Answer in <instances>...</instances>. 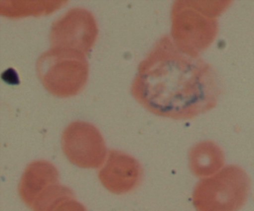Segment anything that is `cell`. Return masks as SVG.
Segmentation results:
<instances>
[{
    "label": "cell",
    "mask_w": 254,
    "mask_h": 211,
    "mask_svg": "<svg viewBox=\"0 0 254 211\" xmlns=\"http://www.w3.org/2000/svg\"><path fill=\"white\" fill-rule=\"evenodd\" d=\"M190 165L197 175H209L219 170L224 156L219 147L211 142H203L190 152Z\"/></svg>",
    "instance_id": "ba28073f"
},
{
    "label": "cell",
    "mask_w": 254,
    "mask_h": 211,
    "mask_svg": "<svg viewBox=\"0 0 254 211\" xmlns=\"http://www.w3.org/2000/svg\"><path fill=\"white\" fill-rule=\"evenodd\" d=\"M130 92L150 112L186 120L213 108L221 87L210 64L165 35L139 64Z\"/></svg>",
    "instance_id": "6da1fadb"
},
{
    "label": "cell",
    "mask_w": 254,
    "mask_h": 211,
    "mask_svg": "<svg viewBox=\"0 0 254 211\" xmlns=\"http://www.w3.org/2000/svg\"><path fill=\"white\" fill-rule=\"evenodd\" d=\"M248 190L245 171L230 166L199 183L193 200L197 211H237L245 203Z\"/></svg>",
    "instance_id": "3957f363"
},
{
    "label": "cell",
    "mask_w": 254,
    "mask_h": 211,
    "mask_svg": "<svg viewBox=\"0 0 254 211\" xmlns=\"http://www.w3.org/2000/svg\"><path fill=\"white\" fill-rule=\"evenodd\" d=\"M142 168L130 156L111 152L106 164L101 169L100 182L108 191L125 194L134 190L142 180Z\"/></svg>",
    "instance_id": "5b68a950"
},
{
    "label": "cell",
    "mask_w": 254,
    "mask_h": 211,
    "mask_svg": "<svg viewBox=\"0 0 254 211\" xmlns=\"http://www.w3.org/2000/svg\"><path fill=\"white\" fill-rule=\"evenodd\" d=\"M34 211H87L70 189L58 184L47 190L32 207Z\"/></svg>",
    "instance_id": "52a82bcc"
},
{
    "label": "cell",
    "mask_w": 254,
    "mask_h": 211,
    "mask_svg": "<svg viewBox=\"0 0 254 211\" xmlns=\"http://www.w3.org/2000/svg\"><path fill=\"white\" fill-rule=\"evenodd\" d=\"M211 2L180 1L172 13V37L175 44L191 54L199 55L210 45L217 33L215 17L223 11L222 5Z\"/></svg>",
    "instance_id": "7a4b0ae2"
},
{
    "label": "cell",
    "mask_w": 254,
    "mask_h": 211,
    "mask_svg": "<svg viewBox=\"0 0 254 211\" xmlns=\"http://www.w3.org/2000/svg\"><path fill=\"white\" fill-rule=\"evenodd\" d=\"M59 172L51 163L35 161L28 166L20 179L18 191L22 201L32 208L47 190L59 184Z\"/></svg>",
    "instance_id": "8992f818"
},
{
    "label": "cell",
    "mask_w": 254,
    "mask_h": 211,
    "mask_svg": "<svg viewBox=\"0 0 254 211\" xmlns=\"http://www.w3.org/2000/svg\"><path fill=\"white\" fill-rule=\"evenodd\" d=\"M63 149L69 160L80 167H99L105 161L106 150L102 136L87 123H73L65 130Z\"/></svg>",
    "instance_id": "277c9868"
}]
</instances>
